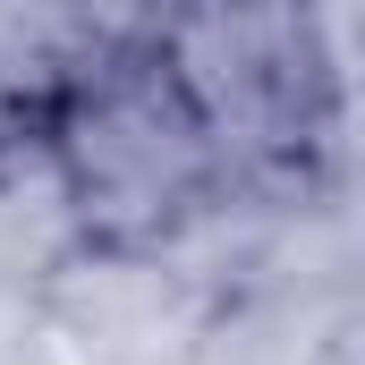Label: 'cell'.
I'll use <instances>...</instances> for the list:
<instances>
[{
  "label": "cell",
  "instance_id": "3",
  "mask_svg": "<svg viewBox=\"0 0 365 365\" xmlns=\"http://www.w3.org/2000/svg\"><path fill=\"white\" fill-rule=\"evenodd\" d=\"M68 9L86 17L93 51H153L162 26L179 17V0H68Z\"/></svg>",
  "mask_w": 365,
  "mask_h": 365
},
{
  "label": "cell",
  "instance_id": "2",
  "mask_svg": "<svg viewBox=\"0 0 365 365\" xmlns=\"http://www.w3.org/2000/svg\"><path fill=\"white\" fill-rule=\"evenodd\" d=\"M93 60L102 51L68 0H0V110L43 119L68 86H86Z\"/></svg>",
  "mask_w": 365,
  "mask_h": 365
},
{
  "label": "cell",
  "instance_id": "1",
  "mask_svg": "<svg viewBox=\"0 0 365 365\" xmlns=\"http://www.w3.org/2000/svg\"><path fill=\"white\" fill-rule=\"evenodd\" d=\"M43 136L68 170L77 238L93 247H153L230 170L162 51H102L86 86H68L43 110Z\"/></svg>",
  "mask_w": 365,
  "mask_h": 365
}]
</instances>
